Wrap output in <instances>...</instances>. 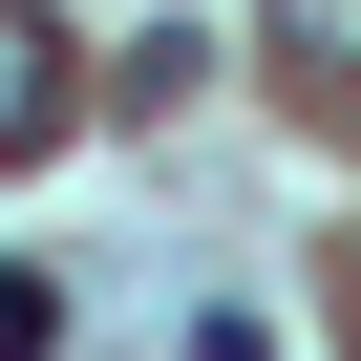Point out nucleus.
I'll use <instances>...</instances> for the list:
<instances>
[{
  "mask_svg": "<svg viewBox=\"0 0 361 361\" xmlns=\"http://www.w3.org/2000/svg\"><path fill=\"white\" fill-rule=\"evenodd\" d=\"M276 64H361V0H276Z\"/></svg>",
  "mask_w": 361,
  "mask_h": 361,
  "instance_id": "2",
  "label": "nucleus"
},
{
  "mask_svg": "<svg viewBox=\"0 0 361 361\" xmlns=\"http://www.w3.org/2000/svg\"><path fill=\"white\" fill-rule=\"evenodd\" d=\"M43 340H64V298H43V276H0V361H43Z\"/></svg>",
  "mask_w": 361,
  "mask_h": 361,
  "instance_id": "3",
  "label": "nucleus"
},
{
  "mask_svg": "<svg viewBox=\"0 0 361 361\" xmlns=\"http://www.w3.org/2000/svg\"><path fill=\"white\" fill-rule=\"evenodd\" d=\"M64 128V22H43V0H0V170H22Z\"/></svg>",
  "mask_w": 361,
  "mask_h": 361,
  "instance_id": "1",
  "label": "nucleus"
}]
</instances>
